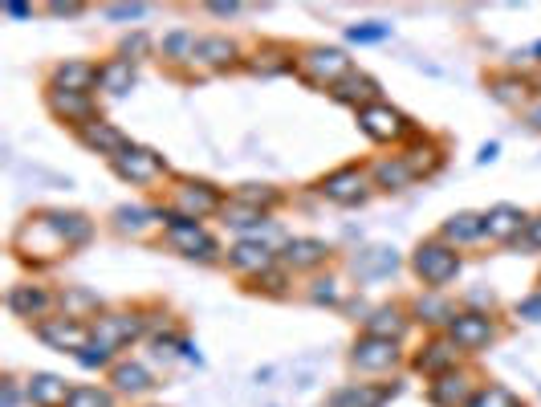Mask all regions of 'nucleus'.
Listing matches in <instances>:
<instances>
[{"label": "nucleus", "instance_id": "obj_11", "mask_svg": "<svg viewBox=\"0 0 541 407\" xmlns=\"http://www.w3.org/2000/svg\"><path fill=\"white\" fill-rule=\"evenodd\" d=\"M5 306H9V314L13 318H25V322H45L49 314H53V306H57V294L45 285V281H17V285H9V294H5Z\"/></svg>", "mask_w": 541, "mask_h": 407}, {"label": "nucleus", "instance_id": "obj_42", "mask_svg": "<svg viewBox=\"0 0 541 407\" xmlns=\"http://www.w3.org/2000/svg\"><path fill=\"white\" fill-rule=\"evenodd\" d=\"M66 407H114V391L94 387V383H74Z\"/></svg>", "mask_w": 541, "mask_h": 407}, {"label": "nucleus", "instance_id": "obj_6", "mask_svg": "<svg viewBox=\"0 0 541 407\" xmlns=\"http://www.w3.org/2000/svg\"><path fill=\"white\" fill-rule=\"evenodd\" d=\"M375 192L371 184V167L363 163H342L334 171H326V176L318 180V196L338 204V208H354V204H367Z\"/></svg>", "mask_w": 541, "mask_h": 407}, {"label": "nucleus", "instance_id": "obj_35", "mask_svg": "<svg viewBox=\"0 0 541 407\" xmlns=\"http://www.w3.org/2000/svg\"><path fill=\"white\" fill-rule=\"evenodd\" d=\"M196 45H200V37L192 29H171L159 41V57L171 62V66H184V62H196Z\"/></svg>", "mask_w": 541, "mask_h": 407}, {"label": "nucleus", "instance_id": "obj_41", "mask_svg": "<svg viewBox=\"0 0 541 407\" xmlns=\"http://www.w3.org/2000/svg\"><path fill=\"white\" fill-rule=\"evenodd\" d=\"M468 407H525V403L509 387H501V383H480L476 395L468 399Z\"/></svg>", "mask_w": 541, "mask_h": 407}, {"label": "nucleus", "instance_id": "obj_50", "mask_svg": "<svg viewBox=\"0 0 541 407\" xmlns=\"http://www.w3.org/2000/svg\"><path fill=\"white\" fill-rule=\"evenodd\" d=\"M521 241H525V249H537V253H541V212H533V216H529L525 237H521ZM521 241H517V245H521Z\"/></svg>", "mask_w": 541, "mask_h": 407}, {"label": "nucleus", "instance_id": "obj_14", "mask_svg": "<svg viewBox=\"0 0 541 407\" xmlns=\"http://www.w3.org/2000/svg\"><path fill=\"white\" fill-rule=\"evenodd\" d=\"M45 110H49L62 127H70V131H78V127H86V123L102 119L94 94H66V90H53V86H45Z\"/></svg>", "mask_w": 541, "mask_h": 407}, {"label": "nucleus", "instance_id": "obj_20", "mask_svg": "<svg viewBox=\"0 0 541 407\" xmlns=\"http://www.w3.org/2000/svg\"><path fill=\"white\" fill-rule=\"evenodd\" d=\"M74 139L86 147V151H94V155H102L106 163L114 159V155H123L127 147H131V139L118 131L114 123H106V119H94V123H86V127H78L74 131Z\"/></svg>", "mask_w": 541, "mask_h": 407}, {"label": "nucleus", "instance_id": "obj_56", "mask_svg": "<svg viewBox=\"0 0 541 407\" xmlns=\"http://www.w3.org/2000/svg\"><path fill=\"white\" fill-rule=\"evenodd\" d=\"M533 62H541V41H537V45H533Z\"/></svg>", "mask_w": 541, "mask_h": 407}, {"label": "nucleus", "instance_id": "obj_25", "mask_svg": "<svg viewBox=\"0 0 541 407\" xmlns=\"http://www.w3.org/2000/svg\"><path fill=\"white\" fill-rule=\"evenodd\" d=\"M472 395H476V379H472L464 367H456V371L432 379V387H428V399H432L436 407H468Z\"/></svg>", "mask_w": 541, "mask_h": 407}, {"label": "nucleus", "instance_id": "obj_44", "mask_svg": "<svg viewBox=\"0 0 541 407\" xmlns=\"http://www.w3.org/2000/svg\"><path fill=\"white\" fill-rule=\"evenodd\" d=\"M387 37H391V25H383V21L346 25V41H350V45H375V41H387Z\"/></svg>", "mask_w": 541, "mask_h": 407}, {"label": "nucleus", "instance_id": "obj_40", "mask_svg": "<svg viewBox=\"0 0 541 407\" xmlns=\"http://www.w3.org/2000/svg\"><path fill=\"white\" fill-rule=\"evenodd\" d=\"M411 318L428 322V326H448V322L456 318V310H452L440 294H432V289H428V298H415V302H411Z\"/></svg>", "mask_w": 541, "mask_h": 407}, {"label": "nucleus", "instance_id": "obj_18", "mask_svg": "<svg viewBox=\"0 0 541 407\" xmlns=\"http://www.w3.org/2000/svg\"><path fill=\"white\" fill-rule=\"evenodd\" d=\"M411 367H415L419 375H428V379H440V375H448V371L460 367V346H456L448 334H432V338L424 342V351L411 359Z\"/></svg>", "mask_w": 541, "mask_h": 407}, {"label": "nucleus", "instance_id": "obj_10", "mask_svg": "<svg viewBox=\"0 0 541 407\" xmlns=\"http://www.w3.org/2000/svg\"><path fill=\"white\" fill-rule=\"evenodd\" d=\"M37 330V338L49 346V351H62V355H82L86 346L94 342V330H90V322H82V318H70V314H49L45 322H37L33 326Z\"/></svg>", "mask_w": 541, "mask_h": 407}, {"label": "nucleus", "instance_id": "obj_48", "mask_svg": "<svg viewBox=\"0 0 541 407\" xmlns=\"http://www.w3.org/2000/svg\"><path fill=\"white\" fill-rule=\"evenodd\" d=\"M106 21H139L147 17V5H106Z\"/></svg>", "mask_w": 541, "mask_h": 407}, {"label": "nucleus", "instance_id": "obj_26", "mask_svg": "<svg viewBox=\"0 0 541 407\" xmlns=\"http://www.w3.org/2000/svg\"><path fill=\"white\" fill-rule=\"evenodd\" d=\"M110 387H114V395L139 399V395H151L159 383H155V375H151L139 359H118V363L110 367Z\"/></svg>", "mask_w": 541, "mask_h": 407}, {"label": "nucleus", "instance_id": "obj_12", "mask_svg": "<svg viewBox=\"0 0 541 407\" xmlns=\"http://www.w3.org/2000/svg\"><path fill=\"white\" fill-rule=\"evenodd\" d=\"M399 363H403V346L391 342V338L363 334L350 346V367L363 371V375H383V371H395Z\"/></svg>", "mask_w": 541, "mask_h": 407}, {"label": "nucleus", "instance_id": "obj_33", "mask_svg": "<svg viewBox=\"0 0 541 407\" xmlns=\"http://www.w3.org/2000/svg\"><path fill=\"white\" fill-rule=\"evenodd\" d=\"M489 94H493L501 106L517 110V106H525V102H529L533 82H529L525 74H493V78H489Z\"/></svg>", "mask_w": 541, "mask_h": 407}, {"label": "nucleus", "instance_id": "obj_19", "mask_svg": "<svg viewBox=\"0 0 541 407\" xmlns=\"http://www.w3.org/2000/svg\"><path fill=\"white\" fill-rule=\"evenodd\" d=\"M330 98H334L338 106H350V110L358 114V110L371 106V102H383V86H379V78H371L367 70H350V74L330 90Z\"/></svg>", "mask_w": 541, "mask_h": 407}, {"label": "nucleus", "instance_id": "obj_16", "mask_svg": "<svg viewBox=\"0 0 541 407\" xmlns=\"http://www.w3.org/2000/svg\"><path fill=\"white\" fill-rule=\"evenodd\" d=\"M98 62H90V57H66V62H57L49 70V82L53 90H66V94H94L98 90Z\"/></svg>", "mask_w": 541, "mask_h": 407}, {"label": "nucleus", "instance_id": "obj_37", "mask_svg": "<svg viewBox=\"0 0 541 407\" xmlns=\"http://www.w3.org/2000/svg\"><path fill=\"white\" fill-rule=\"evenodd\" d=\"M395 265H399V257H395V249H387V245L367 249V253H358V257H354V273H358V277H367V281L395 273Z\"/></svg>", "mask_w": 541, "mask_h": 407}, {"label": "nucleus", "instance_id": "obj_9", "mask_svg": "<svg viewBox=\"0 0 541 407\" xmlns=\"http://www.w3.org/2000/svg\"><path fill=\"white\" fill-rule=\"evenodd\" d=\"M90 330H94V342L98 346H106L110 355H118V351H127L131 342H139L147 334V322H143L139 310H102L90 322Z\"/></svg>", "mask_w": 541, "mask_h": 407}, {"label": "nucleus", "instance_id": "obj_31", "mask_svg": "<svg viewBox=\"0 0 541 407\" xmlns=\"http://www.w3.org/2000/svg\"><path fill=\"white\" fill-rule=\"evenodd\" d=\"M480 237H485V212H452L440 224V241L452 245V249H464V245H472Z\"/></svg>", "mask_w": 541, "mask_h": 407}, {"label": "nucleus", "instance_id": "obj_39", "mask_svg": "<svg viewBox=\"0 0 541 407\" xmlns=\"http://www.w3.org/2000/svg\"><path fill=\"white\" fill-rule=\"evenodd\" d=\"M306 298L314 302V306H342L346 302V285H342V277H334V273H314V281L306 285Z\"/></svg>", "mask_w": 541, "mask_h": 407}, {"label": "nucleus", "instance_id": "obj_28", "mask_svg": "<svg viewBox=\"0 0 541 407\" xmlns=\"http://www.w3.org/2000/svg\"><path fill=\"white\" fill-rule=\"evenodd\" d=\"M411 326V310L399 306V302H387V306H375L367 318H363V334H375V338H391V342H403Z\"/></svg>", "mask_w": 541, "mask_h": 407}, {"label": "nucleus", "instance_id": "obj_17", "mask_svg": "<svg viewBox=\"0 0 541 407\" xmlns=\"http://www.w3.org/2000/svg\"><path fill=\"white\" fill-rule=\"evenodd\" d=\"M224 261H228V269H232L236 277H245V281H257L261 273H269V269L281 265V261H277V249H269V245H261V241H236V245L224 253Z\"/></svg>", "mask_w": 541, "mask_h": 407}, {"label": "nucleus", "instance_id": "obj_3", "mask_svg": "<svg viewBox=\"0 0 541 407\" xmlns=\"http://www.w3.org/2000/svg\"><path fill=\"white\" fill-rule=\"evenodd\" d=\"M350 70H354L350 53L338 49V45H306L302 53H297V78H302L306 86H314V90H326V94H330Z\"/></svg>", "mask_w": 541, "mask_h": 407}, {"label": "nucleus", "instance_id": "obj_38", "mask_svg": "<svg viewBox=\"0 0 541 407\" xmlns=\"http://www.w3.org/2000/svg\"><path fill=\"white\" fill-rule=\"evenodd\" d=\"M232 200H236V204H249V208H257V212H273V208L285 200V192L273 188V184H236V188H232Z\"/></svg>", "mask_w": 541, "mask_h": 407}, {"label": "nucleus", "instance_id": "obj_47", "mask_svg": "<svg viewBox=\"0 0 541 407\" xmlns=\"http://www.w3.org/2000/svg\"><path fill=\"white\" fill-rule=\"evenodd\" d=\"M41 13L74 21V17H82V13H86V5H82V0H49V5H41Z\"/></svg>", "mask_w": 541, "mask_h": 407}, {"label": "nucleus", "instance_id": "obj_29", "mask_svg": "<svg viewBox=\"0 0 541 407\" xmlns=\"http://www.w3.org/2000/svg\"><path fill=\"white\" fill-rule=\"evenodd\" d=\"M371 184H375V192H407L419 180H415V171L407 167L403 155H383V159L371 163Z\"/></svg>", "mask_w": 541, "mask_h": 407}, {"label": "nucleus", "instance_id": "obj_49", "mask_svg": "<svg viewBox=\"0 0 541 407\" xmlns=\"http://www.w3.org/2000/svg\"><path fill=\"white\" fill-rule=\"evenodd\" d=\"M517 318H525V322H541V289L517 302Z\"/></svg>", "mask_w": 541, "mask_h": 407}, {"label": "nucleus", "instance_id": "obj_21", "mask_svg": "<svg viewBox=\"0 0 541 407\" xmlns=\"http://www.w3.org/2000/svg\"><path fill=\"white\" fill-rule=\"evenodd\" d=\"M240 70H249V74H257V78L297 74V53H293V49H285V45H277V41H269V45L253 49V53L245 57V62H240Z\"/></svg>", "mask_w": 541, "mask_h": 407}, {"label": "nucleus", "instance_id": "obj_45", "mask_svg": "<svg viewBox=\"0 0 541 407\" xmlns=\"http://www.w3.org/2000/svg\"><path fill=\"white\" fill-rule=\"evenodd\" d=\"M155 53V41L139 29V33H131V37H123V41H118V57H127V62H143V57H151Z\"/></svg>", "mask_w": 541, "mask_h": 407}, {"label": "nucleus", "instance_id": "obj_7", "mask_svg": "<svg viewBox=\"0 0 541 407\" xmlns=\"http://www.w3.org/2000/svg\"><path fill=\"white\" fill-rule=\"evenodd\" d=\"M167 204H171L179 216L204 224V220H212V216L224 212L228 196H224V188L212 184V180H175V188L167 192Z\"/></svg>", "mask_w": 541, "mask_h": 407}, {"label": "nucleus", "instance_id": "obj_34", "mask_svg": "<svg viewBox=\"0 0 541 407\" xmlns=\"http://www.w3.org/2000/svg\"><path fill=\"white\" fill-rule=\"evenodd\" d=\"M110 224H114V232H123V237H143V232H147L151 224H159V220H155V208L118 204V208L110 212Z\"/></svg>", "mask_w": 541, "mask_h": 407}, {"label": "nucleus", "instance_id": "obj_4", "mask_svg": "<svg viewBox=\"0 0 541 407\" xmlns=\"http://www.w3.org/2000/svg\"><path fill=\"white\" fill-rule=\"evenodd\" d=\"M460 253L452 245H444L440 237L432 241H419L415 253H411V273L424 281V289H432V294H444V285H452L460 277Z\"/></svg>", "mask_w": 541, "mask_h": 407}, {"label": "nucleus", "instance_id": "obj_23", "mask_svg": "<svg viewBox=\"0 0 541 407\" xmlns=\"http://www.w3.org/2000/svg\"><path fill=\"white\" fill-rule=\"evenodd\" d=\"M399 395V383H346L330 395L326 407H387Z\"/></svg>", "mask_w": 541, "mask_h": 407}, {"label": "nucleus", "instance_id": "obj_8", "mask_svg": "<svg viewBox=\"0 0 541 407\" xmlns=\"http://www.w3.org/2000/svg\"><path fill=\"white\" fill-rule=\"evenodd\" d=\"M110 171L123 184H131V188H151V184H159L163 176H171V167H167V159L159 155V151H151V147H143V143H131L123 155H114L110 159Z\"/></svg>", "mask_w": 541, "mask_h": 407}, {"label": "nucleus", "instance_id": "obj_2", "mask_svg": "<svg viewBox=\"0 0 541 407\" xmlns=\"http://www.w3.org/2000/svg\"><path fill=\"white\" fill-rule=\"evenodd\" d=\"M155 220L163 224V241H167L179 257L200 261V265H216V261H220V245H216V237H212V232H208L200 220L179 216L171 204H159V208H155Z\"/></svg>", "mask_w": 541, "mask_h": 407}, {"label": "nucleus", "instance_id": "obj_13", "mask_svg": "<svg viewBox=\"0 0 541 407\" xmlns=\"http://www.w3.org/2000/svg\"><path fill=\"white\" fill-rule=\"evenodd\" d=\"M448 338L460 346V355H476V351H485V346H493L497 322L480 310H456V318L448 322Z\"/></svg>", "mask_w": 541, "mask_h": 407}, {"label": "nucleus", "instance_id": "obj_24", "mask_svg": "<svg viewBox=\"0 0 541 407\" xmlns=\"http://www.w3.org/2000/svg\"><path fill=\"white\" fill-rule=\"evenodd\" d=\"M245 57H240V45L228 37V33H204L200 37V45H196V66H204V70H232V66H240Z\"/></svg>", "mask_w": 541, "mask_h": 407}, {"label": "nucleus", "instance_id": "obj_30", "mask_svg": "<svg viewBox=\"0 0 541 407\" xmlns=\"http://www.w3.org/2000/svg\"><path fill=\"white\" fill-rule=\"evenodd\" d=\"M135 86H139L135 62H127V57H110V62H102V70H98V94H106V98H127Z\"/></svg>", "mask_w": 541, "mask_h": 407}, {"label": "nucleus", "instance_id": "obj_54", "mask_svg": "<svg viewBox=\"0 0 541 407\" xmlns=\"http://www.w3.org/2000/svg\"><path fill=\"white\" fill-rule=\"evenodd\" d=\"M525 119H529V127H537V131H541V94H537V98H533V106L525 110Z\"/></svg>", "mask_w": 541, "mask_h": 407}, {"label": "nucleus", "instance_id": "obj_22", "mask_svg": "<svg viewBox=\"0 0 541 407\" xmlns=\"http://www.w3.org/2000/svg\"><path fill=\"white\" fill-rule=\"evenodd\" d=\"M525 224H529V216L517 204H493L485 212V237L497 245H517L525 237Z\"/></svg>", "mask_w": 541, "mask_h": 407}, {"label": "nucleus", "instance_id": "obj_43", "mask_svg": "<svg viewBox=\"0 0 541 407\" xmlns=\"http://www.w3.org/2000/svg\"><path fill=\"white\" fill-rule=\"evenodd\" d=\"M289 277H293V273H285V269L277 265V269L261 273L257 281H249V289H253V294H269V298H285V294H289Z\"/></svg>", "mask_w": 541, "mask_h": 407}, {"label": "nucleus", "instance_id": "obj_32", "mask_svg": "<svg viewBox=\"0 0 541 407\" xmlns=\"http://www.w3.org/2000/svg\"><path fill=\"white\" fill-rule=\"evenodd\" d=\"M70 391H74V387H70L62 375H49V371H41V375H33V379L25 383V399H29L33 407H66Z\"/></svg>", "mask_w": 541, "mask_h": 407}, {"label": "nucleus", "instance_id": "obj_27", "mask_svg": "<svg viewBox=\"0 0 541 407\" xmlns=\"http://www.w3.org/2000/svg\"><path fill=\"white\" fill-rule=\"evenodd\" d=\"M403 159H407V167L415 171V180H432L436 171L448 163V155H444V147L436 143V139H428V135H415L403 151H399Z\"/></svg>", "mask_w": 541, "mask_h": 407}, {"label": "nucleus", "instance_id": "obj_5", "mask_svg": "<svg viewBox=\"0 0 541 407\" xmlns=\"http://www.w3.org/2000/svg\"><path fill=\"white\" fill-rule=\"evenodd\" d=\"M354 123H358V131H363L371 143H379V147H395V143H403V139H415L419 131H415V123L407 119V114L399 110V106H391L387 98L383 102H371V106H363L354 114Z\"/></svg>", "mask_w": 541, "mask_h": 407}, {"label": "nucleus", "instance_id": "obj_53", "mask_svg": "<svg viewBox=\"0 0 541 407\" xmlns=\"http://www.w3.org/2000/svg\"><path fill=\"white\" fill-rule=\"evenodd\" d=\"M17 403H21V383L5 379V399H0V407H17Z\"/></svg>", "mask_w": 541, "mask_h": 407}, {"label": "nucleus", "instance_id": "obj_46", "mask_svg": "<svg viewBox=\"0 0 541 407\" xmlns=\"http://www.w3.org/2000/svg\"><path fill=\"white\" fill-rule=\"evenodd\" d=\"M78 363H82L86 371H102V367L110 371V367H114V355L106 351V346H98V342H90V346H86V351L78 355Z\"/></svg>", "mask_w": 541, "mask_h": 407}, {"label": "nucleus", "instance_id": "obj_55", "mask_svg": "<svg viewBox=\"0 0 541 407\" xmlns=\"http://www.w3.org/2000/svg\"><path fill=\"white\" fill-rule=\"evenodd\" d=\"M493 159H497V143H485L480 155H476V163H493Z\"/></svg>", "mask_w": 541, "mask_h": 407}, {"label": "nucleus", "instance_id": "obj_1", "mask_svg": "<svg viewBox=\"0 0 541 407\" xmlns=\"http://www.w3.org/2000/svg\"><path fill=\"white\" fill-rule=\"evenodd\" d=\"M13 253L33 265V269H45V265H57L62 257H70V241L62 237V228L53 224V212L41 208L33 216H25V224L13 232Z\"/></svg>", "mask_w": 541, "mask_h": 407}, {"label": "nucleus", "instance_id": "obj_36", "mask_svg": "<svg viewBox=\"0 0 541 407\" xmlns=\"http://www.w3.org/2000/svg\"><path fill=\"white\" fill-rule=\"evenodd\" d=\"M57 306H62V314H70V318H98L102 314V302L90 294V289H82V285H70V289H62L57 294Z\"/></svg>", "mask_w": 541, "mask_h": 407}, {"label": "nucleus", "instance_id": "obj_15", "mask_svg": "<svg viewBox=\"0 0 541 407\" xmlns=\"http://www.w3.org/2000/svg\"><path fill=\"white\" fill-rule=\"evenodd\" d=\"M285 273H318L330 265V245L322 237H289L277 253Z\"/></svg>", "mask_w": 541, "mask_h": 407}, {"label": "nucleus", "instance_id": "obj_51", "mask_svg": "<svg viewBox=\"0 0 541 407\" xmlns=\"http://www.w3.org/2000/svg\"><path fill=\"white\" fill-rule=\"evenodd\" d=\"M0 13H5V17H17V21H29L37 9H33V5H17V0H5V5H0Z\"/></svg>", "mask_w": 541, "mask_h": 407}, {"label": "nucleus", "instance_id": "obj_52", "mask_svg": "<svg viewBox=\"0 0 541 407\" xmlns=\"http://www.w3.org/2000/svg\"><path fill=\"white\" fill-rule=\"evenodd\" d=\"M204 9H208L212 17H220V21H224V17H236V13H240V5H236V0H228V5H224V0H212V5H204Z\"/></svg>", "mask_w": 541, "mask_h": 407}]
</instances>
